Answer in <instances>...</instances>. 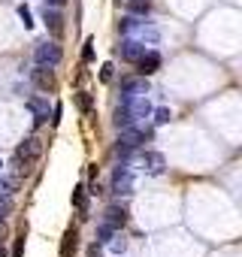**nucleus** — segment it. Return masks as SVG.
I'll use <instances>...</instances> for the list:
<instances>
[{
  "mask_svg": "<svg viewBox=\"0 0 242 257\" xmlns=\"http://www.w3.org/2000/svg\"><path fill=\"white\" fill-rule=\"evenodd\" d=\"M13 209H16L13 197H0V218H7V215H13Z\"/></svg>",
  "mask_w": 242,
  "mask_h": 257,
  "instance_id": "obj_21",
  "label": "nucleus"
},
{
  "mask_svg": "<svg viewBox=\"0 0 242 257\" xmlns=\"http://www.w3.org/2000/svg\"><path fill=\"white\" fill-rule=\"evenodd\" d=\"M152 115H155V124H170V118H173V112H170L167 106H158V109H152Z\"/></svg>",
  "mask_w": 242,
  "mask_h": 257,
  "instance_id": "obj_18",
  "label": "nucleus"
},
{
  "mask_svg": "<svg viewBox=\"0 0 242 257\" xmlns=\"http://www.w3.org/2000/svg\"><path fill=\"white\" fill-rule=\"evenodd\" d=\"M43 22H46V28H49L52 34H61V28H64V13H61V7H46V10H43Z\"/></svg>",
  "mask_w": 242,
  "mask_h": 257,
  "instance_id": "obj_10",
  "label": "nucleus"
},
{
  "mask_svg": "<svg viewBox=\"0 0 242 257\" xmlns=\"http://www.w3.org/2000/svg\"><path fill=\"white\" fill-rule=\"evenodd\" d=\"M31 82H34L40 91H49V88L55 85V73H52V67H40V64H37V70H31Z\"/></svg>",
  "mask_w": 242,
  "mask_h": 257,
  "instance_id": "obj_9",
  "label": "nucleus"
},
{
  "mask_svg": "<svg viewBox=\"0 0 242 257\" xmlns=\"http://www.w3.org/2000/svg\"><path fill=\"white\" fill-rule=\"evenodd\" d=\"M19 19H22V25H25V28H31V25H34V16H31V10H28V7H19Z\"/></svg>",
  "mask_w": 242,
  "mask_h": 257,
  "instance_id": "obj_23",
  "label": "nucleus"
},
{
  "mask_svg": "<svg viewBox=\"0 0 242 257\" xmlns=\"http://www.w3.org/2000/svg\"><path fill=\"white\" fill-rule=\"evenodd\" d=\"M82 61L91 64L94 61V40H85V49H82Z\"/></svg>",
  "mask_w": 242,
  "mask_h": 257,
  "instance_id": "obj_22",
  "label": "nucleus"
},
{
  "mask_svg": "<svg viewBox=\"0 0 242 257\" xmlns=\"http://www.w3.org/2000/svg\"><path fill=\"white\" fill-rule=\"evenodd\" d=\"M40 155H43V143H40V137L37 134H31V137H25V143L16 149V179H22V176H28L31 170H34V164L40 161Z\"/></svg>",
  "mask_w": 242,
  "mask_h": 257,
  "instance_id": "obj_1",
  "label": "nucleus"
},
{
  "mask_svg": "<svg viewBox=\"0 0 242 257\" xmlns=\"http://www.w3.org/2000/svg\"><path fill=\"white\" fill-rule=\"evenodd\" d=\"M128 10H131L134 16H143V19H146V16L152 13V0H131Z\"/></svg>",
  "mask_w": 242,
  "mask_h": 257,
  "instance_id": "obj_15",
  "label": "nucleus"
},
{
  "mask_svg": "<svg viewBox=\"0 0 242 257\" xmlns=\"http://www.w3.org/2000/svg\"><path fill=\"white\" fill-rule=\"evenodd\" d=\"M140 164H143V170H146L149 176H161V173H164V167H167L164 155H158V152H143Z\"/></svg>",
  "mask_w": 242,
  "mask_h": 257,
  "instance_id": "obj_7",
  "label": "nucleus"
},
{
  "mask_svg": "<svg viewBox=\"0 0 242 257\" xmlns=\"http://www.w3.org/2000/svg\"><path fill=\"white\" fill-rule=\"evenodd\" d=\"M112 64H103V70H100V82H112Z\"/></svg>",
  "mask_w": 242,
  "mask_h": 257,
  "instance_id": "obj_24",
  "label": "nucleus"
},
{
  "mask_svg": "<svg viewBox=\"0 0 242 257\" xmlns=\"http://www.w3.org/2000/svg\"><path fill=\"white\" fill-rule=\"evenodd\" d=\"M61 58H64V52H61V46H58V40H46V43H37V52H34V61L40 64V67H58L61 64Z\"/></svg>",
  "mask_w": 242,
  "mask_h": 257,
  "instance_id": "obj_4",
  "label": "nucleus"
},
{
  "mask_svg": "<svg viewBox=\"0 0 242 257\" xmlns=\"http://www.w3.org/2000/svg\"><path fill=\"white\" fill-rule=\"evenodd\" d=\"M79 106H82V109H85V112H91V97H88V94H85V91H82V94H79Z\"/></svg>",
  "mask_w": 242,
  "mask_h": 257,
  "instance_id": "obj_25",
  "label": "nucleus"
},
{
  "mask_svg": "<svg viewBox=\"0 0 242 257\" xmlns=\"http://www.w3.org/2000/svg\"><path fill=\"white\" fill-rule=\"evenodd\" d=\"M140 25H143V22H140V16H134V13H131V16H125V19L118 22V31H121V34H134Z\"/></svg>",
  "mask_w": 242,
  "mask_h": 257,
  "instance_id": "obj_14",
  "label": "nucleus"
},
{
  "mask_svg": "<svg viewBox=\"0 0 242 257\" xmlns=\"http://www.w3.org/2000/svg\"><path fill=\"white\" fill-rule=\"evenodd\" d=\"M115 233H118V230H115V227H109L106 221H100V224H97V242H100V245H106Z\"/></svg>",
  "mask_w": 242,
  "mask_h": 257,
  "instance_id": "obj_16",
  "label": "nucleus"
},
{
  "mask_svg": "<svg viewBox=\"0 0 242 257\" xmlns=\"http://www.w3.org/2000/svg\"><path fill=\"white\" fill-rule=\"evenodd\" d=\"M121 94H149V76H131L121 82Z\"/></svg>",
  "mask_w": 242,
  "mask_h": 257,
  "instance_id": "obj_12",
  "label": "nucleus"
},
{
  "mask_svg": "<svg viewBox=\"0 0 242 257\" xmlns=\"http://www.w3.org/2000/svg\"><path fill=\"white\" fill-rule=\"evenodd\" d=\"M106 245H109V248H112L115 254H121V251H125V248H128V242H125V236H118V233H115V236H112V239H109Z\"/></svg>",
  "mask_w": 242,
  "mask_h": 257,
  "instance_id": "obj_20",
  "label": "nucleus"
},
{
  "mask_svg": "<svg viewBox=\"0 0 242 257\" xmlns=\"http://www.w3.org/2000/svg\"><path fill=\"white\" fill-rule=\"evenodd\" d=\"M73 206H76L79 212L88 209V206H85V185H76V191H73Z\"/></svg>",
  "mask_w": 242,
  "mask_h": 257,
  "instance_id": "obj_19",
  "label": "nucleus"
},
{
  "mask_svg": "<svg viewBox=\"0 0 242 257\" xmlns=\"http://www.w3.org/2000/svg\"><path fill=\"white\" fill-rule=\"evenodd\" d=\"M76 239H79V233H76V230H70V233L64 236V242H61V254H64V257H70V251L76 248Z\"/></svg>",
  "mask_w": 242,
  "mask_h": 257,
  "instance_id": "obj_17",
  "label": "nucleus"
},
{
  "mask_svg": "<svg viewBox=\"0 0 242 257\" xmlns=\"http://www.w3.org/2000/svg\"><path fill=\"white\" fill-rule=\"evenodd\" d=\"M103 221H106L109 227L121 230V227L128 224V206H125V203H109L106 212H103Z\"/></svg>",
  "mask_w": 242,
  "mask_h": 257,
  "instance_id": "obj_6",
  "label": "nucleus"
},
{
  "mask_svg": "<svg viewBox=\"0 0 242 257\" xmlns=\"http://www.w3.org/2000/svg\"><path fill=\"white\" fill-rule=\"evenodd\" d=\"M19 191V179L16 176H7V173H0V197H13Z\"/></svg>",
  "mask_w": 242,
  "mask_h": 257,
  "instance_id": "obj_13",
  "label": "nucleus"
},
{
  "mask_svg": "<svg viewBox=\"0 0 242 257\" xmlns=\"http://www.w3.org/2000/svg\"><path fill=\"white\" fill-rule=\"evenodd\" d=\"M7 236H10V230H7V224H4V218H0V242H7Z\"/></svg>",
  "mask_w": 242,
  "mask_h": 257,
  "instance_id": "obj_26",
  "label": "nucleus"
},
{
  "mask_svg": "<svg viewBox=\"0 0 242 257\" xmlns=\"http://www.w3.org/2000/svg\"><path fill=\"white\" fill-rule=\"evenodd\" d=\"M0 167H4V161H0Z\"/></svg>",
  "mask_w": 242,
  "mask_h": 257,
  "instance_id": "obj_28",
  "label": "nucleus"
},
{
  "mask_svg": "<svg viewBox=\"0 0 242 257\" xmlns=\"http://www.w3.org/2000/svg\"><path fill=\"white\" fill-rule=\"evenodd\" d=\"M46 7H64V0H43Z\"/></svg>",
  "mask_w": 242,
  "mask_h": 257,
  "instance_id": "obj_27",
  "label": "nucleus"
},
{
  "mask_svg": "<svg viewBox=\"0 0 242 257\" xmlns=\"http://www.w3.org/2000/svg\"><path fill=\"white\" fill-rule=\"evenodd\" d=\"M118 52H121V58L125 61H131V64H137L140 61V55L146 52V43H140V40H134V37H128L125 43L118 46Z\"/></svg>",
  "mask_w": 242,
  "mask_h": 257,
  "instance_id": "obj_8",
  "label": "nucleus"
},
{
  "mask_svg": "<svg viewBox=\"0 0 242 257\" xmlns=\"http://www.w3.org/2000/svg\"><path fill=\"white\" fill-rule=\"evenodd\" d=\"M25 106L31 109V115H34V124H37V127L49 121V100H46V97H40V94H31V97L25 100Z\"/></svg>",
  "mask_w": 242,
  "mask_h": 257,
  "instance_id": "obj_5",
  "label": "nucleus"
},
{
  "mask_svg": "<svg viewBox=\"0 0 242 257\" xmlns=\"http://www.w3.org/2000/svg\"><path fill=\"white\" fill-rule=\"evenodd\" d=\"M112 194L115 197H131L134 194V170H131L128 161L118 164L115 173H112Z\"/></svg>",
  "mask_w": 242,
  "mask_h": 257,
  "instance_id": "obj_3",
  "label": "nucleus"
},
{
  "mask_svg": "<svg viewBox=\"0 0 242 257\" xmlns=\"http://www.w3.org/2000/svg\"><path fill=\"white\" fill-rule=\"evenodd\" d=\"M149 137H152V131H146V127H137V124H134V127H125V131H121V137H118L115 155L128 161V158H131V155H134L146 140H149Z\"/></svg>",
  "mask_w": 242,
  "mask_h": 257,
  "instance_id": "obj_2",
  "label": "nucleus"
},
{
  "mask_svg": "<svg viewBox=\"0 0 242 257\" xmlns=\"http://www.w3.org/2000/svg\"><path fill=\"white\" fill-rule=\"evenodd\" d=\"M137 67H140V76H152V73H158V67H161V55H158V52H143L140 61H137Z\"/></svg>",
  "mask_w": 242,
  "mask_h": 257,
  "instance_id": "obj_11",
  "label": "nucleus"
}]
</instances>
